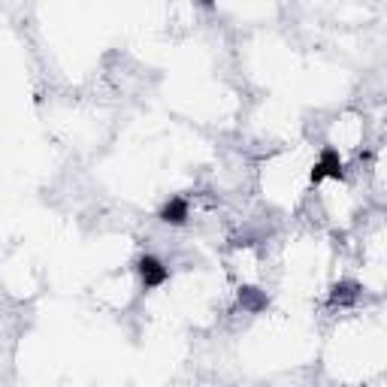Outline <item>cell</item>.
Listing matches in <instances>:
<instances>
[{
  "mask_svg": "<svg viewBox=\"0 0 387 387\" xmlns=\"http://www.w3.org/2000/svg\"><path fill=\"white\" fill-rule=\"evenodd\" d=\"M140 272H142V281H145V288H157L161 281H167V267H161L155 257H142V264H140Z\"/></svg>",
  "mask_w": 387,
  "mask_h": 387,
  "instance_id": "cell-1",
  "label": "cell"
}]
</instances>
